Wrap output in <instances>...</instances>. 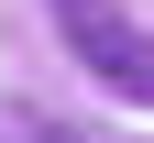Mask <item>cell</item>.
Masks as SVG:
<instances>
[{
    "label": "cell",
    "instance_id": "cell-1",
    "mask_svg": "<svg viewBox=\"0 0 154 143\" xmlns=\"http://www.w3.org/2000/svg\"><path fill=\"white\" fill-rule=\"evenodd\" d=\"M44 11H55V33H66V55L99 77L121 110H154V33L132 22L121 0H44Z\"/></svg>",
    "mask_w": 154,
    "mask_h": 143
},
{
    "label": "cell",
    "instance_id": "cell-2",
    "mask_svg": "<svg viewBox=\"0 0 154 143\" xmlns=\"http://www.w3.org/2000/svg\"><path fill=\"white\" fill-rule=\"evenodd\" d=\"M0 143H88V132H66V121H44V110H0Z\"/></svg>",
    "mask_w": 154,
    "mask_h": 143
}]
</instances>
